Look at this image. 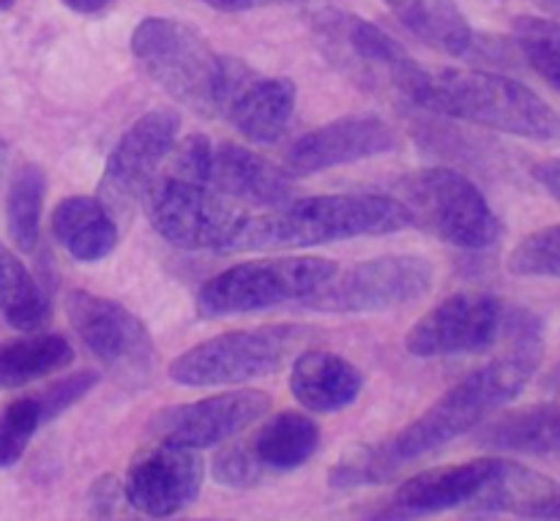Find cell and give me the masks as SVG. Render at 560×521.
I'll return each mask as SVG.
<instances>
[{
	"label": "cell",
	"instance_id": "6da1fadb",
	"mask_svg": "<svg viewBox=\"0 0 560 521\" xmlns=\"http://www.w3.org/2000/svg\"><path fill=\"white\" fill-rule=\"evenodd\" d=\"M498 344H503L498 358L463 377L413 424L383 442L388 459L397 467L468 435L525 391L545 355V325L534 311L506 306Z\"/></svg>",
	"mask_w": 560,
	"mask_h": 521
},
{
	"label": "cell",
	"instance_id": "7a4b0ae2",
	"mask_svg": "<svg viewBox=\"0 0 560 521\" xmlns=\"http://www.w3.org/2000/svg\"><path fill=\"white\" fill-rule=\"evenodd\" d=\"M211 153L202 134L175 142L142 200L151 227L178 249L230 251L249 216L211 186Z\"/></svg>",
	"mask_w": 560,
	"mask_h": 521
},
{
	"label": "cell",
	"instance_id": "3957f363",
	"mask_svg": "<svg viewBox=\"0 0 560 521\" xmlns=\"http://www.w3.org/2000/svg\"><path fill=\"white\" fill-rule=\"evenodd\" d=\"M410 227L397 197L388 194H317L295 197L282 208L246 216L230 251L310 249L337 240L392 235Z\"/></svg>",
	"mask_w": 560,
	"mask_h": 521
},
{
	"label": "cell",
	"instance_id": "277c9868",
	"mask_svg": "<svg viewBox=\"0 0 560 521\" xmlns=\"http://www.w3.org/2000/svg\"><path fill=\"white\" fill-rule=\"evenodd\" d=\"M416 107L523 140L550 142L560 134L556 109L523 82L481 69L427 74Z\"/></svg>",
	"mask_w": 560,
	"mask_h": 521
},
{
	"label": "cell",
	"instance_id": "5b68a950",
	"mask_svg": "<svg viewBox=\"0 0 560 521\" xmlns=\"http://www.w3.org/2000/svg\"><path fill=\"white\" fill-rule=\"evenodd\" d=\"M315 42L328 63L375 96L413 104L430 71L383 27L355 14L328 9L315 16Z\"/></svg>",
	"mask_w": 560,
	"mask_h": 521
},
{
	"label": "cell",
	"instance_id": "8992f818",
	"mask_svg": "<svg viewBox=\"0 0 560 521\" xmlns=\"http://www.w3.org/2000/svg\"><path fill=\"white\" fill-rule=\"evenodd\" d=\"M131 52L148 76L197 115H219L222 58L186 22L148 16L131 33Z\"/></svg>",
	"mask_w": 560,
	"mask_h": 521
},
{
	"label": "cell",
	"instance_id": "52a82bcc",
	"mask_svg": "<svg viewBox=\"0 0 560 521\" xmlns=\"http://www.w3.org/2000/svg\"><path fill=\"white\" fill-rule=\"evenodd\" d=\"M337 262L323 257H279L241 262L202 284L197 311L208 320L252 315L284 304H304L337 273Z\"/></svg>",
	"mask_w": 560,
	"mask_h": 521
},
{
	"label": "cell",
	"instance_id": "ba28073f",
	"mask_svg": "<svg viewBox=\"0 0 560 521\" xmlns=\"http://www.w3.org/2000/svg\"><path fill=\"white\" fill-rule=\"evenodd\" d=\"M397 200L408 211L410 227L424 229L457 249H487L501 238V218L479 186L448 167L408 175Z\"/></svg>",
	"mask_w": 560,
	"mask_h": 521
},
{
	"label": "cell",
	"instance_id": "9c48e42d",
	"mask_svg": "<svg viewBox=\"0 0 560 521\" xmlns=\"http://www.w3.org/2000/svg\"><path fill=\"white\" fill-rule=\"evenodd\" d=\"M301 325H262L228 331L195 344L170 364V380L184 388L241 386L273 375L304 344Z\"/></svg>",
	"mask_w": 560,
	"mask_h": 521
},
{
	"label": "cell",
	"instance_id": "30bf717a",
	"mask_svg": "<svg viewBox=\"0 0 560 521\" xmlns=\"http://www.w3.org/2000/svg\"><path fill=\"white\" fill-rule=\"evenodd\" d=\"M435 282V268L419 254H388L337 271L312 298L306 309L328 315H375L399 309L424 298Z\"/></svg>",
	"mask_w": 560,
	"mask_h": 521
},
{
	"label": "cell",
	"instance_id": "8fae6325",
	"mask_svg": "<svg viewBox=\"0 0 560 521\" xmlns=\"http://www.w3.org/2000/svg\"><path fill=\"white\" fill-rule=\"evenodd\" d=\"M178 115L170 109H156L137 118L113 147L96 197L113 213L115 222H126L142 205L159 169L178 142Z\"/></svg>",
	"mask_w": 560,
	"mask_h": 521
},
{
	"label": "cell",
	"instance_id": "7c38bea8",
	"mask_svg": "<svg viewBox=\"0 0 560 521\" xmlns=\"http://www.w3.org/2000/svg\"><path fill=\"white\" fill-rule=\"evenodd\" d=\"M71 328L88 350L124 382H137L151 375L156 347L145 322L131 315L118 300L74 289L66 298Z\"/></svg>",
	"mask_w": 560,
	"mask_h": 521
},
{
	"label": "cell",
	"instance_id": "4fadbf2b",
	"mask_svg": "<svg viewBox=\"0 0 560 521\" xmlns=\"http://www.w3.org/2000/svg\"><path fill=\"white\" fill-rule=\"evenodd\" d=\"M506 304L492 295L459 293L416 320L405 336V350L416 358L474 355L501 342Z\"/></svg>",
	"mask_w": 560,
	"mask_h": 521
},
{
	"label": "cell",
	"instance_id": "5bb4252c",
	"mask_svg": "<svg viewBox=\"0 0 560 521\" xmlns=\"http://www.w3.org/2000/svg\"><path fill=\"white\" fill-rule=\"evenodd\" d=\"M268 410H271V396L262 391L217 393V396L159 410L148 431L156 442L202 451L238 437L262 415H268Z\"/></svg>",
	"mask_w": 560,
	"mask_h": 521
},
{
	"label": "cell",
	"instance_id": "9a60e30c",
	"mask_svg": "<svg viewBox=\"0 0 560 521\" xmlns=\"http://www.w3.org/2000/svg\"><path fill=\"white\" fill-rule=\"evenodd\" d=\"M206 464L200 451L156 442L137 453L124 481V500L148 519H173L200 497Z\"/></svg>",
	"mask_w": 560,
	"mask_h": 521
},
{
	"label": "cell",
	"instance_id": "2e32d148",
	"mask_svg": "<svg viewBox=\"0 0 560 521\" xmlns=\"http://www.w3.org/2000/svg\"><path fill=\"white\" fill-rule=\"evenodd\" d=\"M293 109V80L260 76L241 60L222 58L219 115H224L238 134L257 145H271L288 131Z\"/></svg>",
	"mask_w": 560,
	"mask_h": 521
},
{
	"label": "cell",
	"instance_id": "e0dca14e",
	"mask_svg": "<svg viewBox=\"0 0 560 521\" xmlns=\"http://www.w3.org/2000/svg\"><path fill=\"white\" fill-rule=\"evenodd\" d=\"M399 145L397 131L375 115H348L299 137L288 151L290 175H315L383 156Z\"/></svg>",
	"mask_w": 560,
	"mask_h": 521
},
{
	"label": "cell",
	"instance_id": "ac0fdd59",
	"mask_svg": "<svg viewBox=\"0 0 560 521\" xmlns=\"http://www.w3.org/2000/svg\"><path fill=\"white\" fill-rule=\"evenodd\" d=\"M498 459H474L463 464H443L424 470L405 481L392 500L370 521H413L421 517L454 511V508L474 502L481 486L490 481Z\"/></svg>",
	"mask_w": 560,
	"mask_h": 521
},
{
	"label": "cell",
	"instance_id": "d6986e66",
	"mask_svg": "<svg viewBox=\"0 0 560 521\" xmlns=\"http://www.w3.org/2000/svg\"><path fill=\"white\" fill-rule=\"evenodd\" d=\"M211 186L238 208L273 211L295 200V183L288 169L235 142L213 147Z\"/></svg>",
	"mask_w": 560,
	"mask_h": 521
},
{
	"label": "cell",
	"instance_id": "ffe728a7",
	"mask_svg": "<svg viewBox=\"0 0 560 521\" xmlns=\"http://www.w3.org/2000/svg\"><path fill=\"white\" fill-rule=\"evenodd\" d=\"M474 506L481 513L560 521V484L528 464L498 459L490 481L481 486Z\"/></svg>",
	"mask_w": 560,
	"mask_h": 521
},
{
	"label": "cell",
	"instance_id": "44dd1931",
	"mask_svg": "<svg viewBox=\"0 0 560 521\" xmlns=\"http://www.w3.org/2000/svg\"><path fill=\"white\" fill-rule=\"evenodd\" d=\"M364 388V377L348 358L328 350L299 353L290 371V393L310 413H337L350 407Z\"/></svg>",
	"mask_w": 560,
	"mask_h": 521
},
{
	"label": "cell",
	"instance_id": "7402d4cb",
	"mask_svg": "<svg viewBox=\"0 0 560 521\" xmlns=\"http://www.w3.org/2000/svg\"><path fill=\"white\" fill-rule=\"evenodd\" d=\"M52 235L77 262H98L115 251L120 227L98 197L71 194L52 211Z\"/></svg>",
	"mask_w": 560,
	"mask_h": 521
},
{
	"label": "cell",
	"instance_id": "603a6c76",
	"mask_svg": "<svg viewBox=\"0 0 560 521\" xmlns=\"http://www.w3.org/2000/svg\"><path fill=\"white\" fill-rule=\"evenodd\" d=\"M485 448L520 457H560V404L512 410L481 429Z\"/></svg>",
	"mask_w": 560,
	"mask_h": 521
},
{
	"label": "cell",
	"instance_id": "cb8c5ba5",
	"mask_svg": "<svg viewBox=\"0 0 560 521\" xmlns=\"http://www.w3.org/2000/svg\"><path fill=\"white\" fill-rule=\"evenodd\" d=\"M405 31L443 55H465L474 47V31L454 0H386Z\"/></svg>",
	"mask_w": 560,
	"mask_h": 521
},
{
	"label": "cell",
	"instance_id": "d4e9b609",
	"mask_svg": "<svg viewBox=\"0 0 560 521\" xmlns=\"http://www.w3.org/2000/svg\"><path fill=\"white\" fill-rule=\"evenodd\" d=\"M317 446H320V429L315 421L299 410H282L260 426L249 448L262 470L288 473L310 462Z\"/></svg>",
	"mask_w": 560,
	"mask_h": 521
},
{
	"label": "cell",
	"instance_id": "484cf974",
	"mask_svg": "<svg viewBox=\"0 0 560 521\" xmlns=\"http://www.w3.org/2000/svg\"><path fill=\"white\" fill-rule=\"evenodd\" d=\"M74 350L58 333H33L16 342L0 344V391L31 386L52 371L66 369Z\"/></svg>",
	"mask_w": 560,
	"mask_h": 521
},
{
	"label": "cell",
	"instance_id": "4316f807",
	"mask_svg": "<svg viewBox=\"0 0 560 521\" xmlns=\"http://www.w3.org/2000/svg\"><path fill=\"white\" fill-rule=\"evenodd\" d=\"M0 315L22 333H38L52 320V306L25 265L3 249L0 260Z\"/></svg>",
	"mask_w": 560,
	"mask_h": 521
},
{
	"label": "cell",
	"instance_id": "83f0119b",
	"mask_svg": "<svg viewBox=\"0 0 560 521\" xmlns=\"http://www.w3.org/2000/svg\"><path fill=\"white\" fill-rule=\"evenodd\" d=\"M44 194H47V178L36 164H25L14 175L5 200V218H9V235L16 249H36L38 233H42Z\"/></svg>",
	"mask_w": 560,
	"mask_h": 521
},
{
	"label": "cell",
	"instance_id": "f1b7e54d",
	"mask_svg": "<svg viewBox=\"0 0 560 521\" xmlns=\"http://www.w3.org/2000/svg\"><path fill=\"white\" fill-rule=\"evenodd\" d=\"M514 47L528 60L530 69L560 93V22L545 16H517Z\"/></svg>",
	"mask_w": 560,
	"mask_h": 521
},
{
	"label": "cell",
	"instance_id": "f546056e",
	"mask_svg": "<svg viewBox=\"0 0 560 521\" xmlns=\"http://www.w3.org/2000/svg\"><path fill=\"white\" fill-rule=\"evenodd\" d=\"M397 470L383 442H372V446H355L342 453L328 473V481L337 489H359V486L386 484L392 475H397Z\"/></svg>",
	"mask_w": 560,
	"mask_h": 521
},
{
	"label": "cell",
	"instance_id": "4dcf8cb0",
	"mask_svg": "<svg viewBox=\"0 0 560 521\" xmlns=\"http://www.w3.org/2000/svg\"><path fill=\"white\" fill-rule=\"evenodd\" d=\"M509 271L528 279H560V224L536 229L509 254Z\"/></svg>",
	"mask_w": 560,
	"mask_h": 521
},
{
	"label": "cell",
	"instance_id": "1f68e13d",
	"mask_svg": "<svg viewBox=\"0 0 560 521\" xmlns=\"http://www.w3.org/2000/svg\"><path fill=\"white\" fill-rule=\"evenodd\" d=\"M38 426L44 424L38 418L33 396L16 399L0 413V467H11V464L20 462Z\"/></svg>",
	"mask_w": 560,
	"mask_h": 521
},
{
	"label": "cell",
	"instance_id": "d6a6232c",
	"mask_svg": "<svg viewBox=\"0 0 560 521\" xmlns=\"http://www.w3.org/2000/svg\"><path fill=\"white\" fill-rule=\"evenodd\" d=\"M96 386H98L96 371H77V375H69L63 377V380L52 382L49 388H44L42 393L33 396L42 424H49V421H55L58 415H63L66 410L74 407L77 402H82V399H85Z\"/></svg>",
	"mask_w": 560,
	"mask_h": 521
},
{
	"label": "cell",
	"instance_id": "836d02e7",
	"mask_svg": "<svg viewBox=\"0 0 560 521\" xmlns=\"http://www.w3.org/2000/svg\"><path fill=\"white\" fill-rule=\"evenodd\" d=\"M262 464L252 453L249 446H228L213 457V478L222 486H233V489H244V486H255L262 478Z\"/></svg>",
	"mask_w": 560,
	"mask_h": 521
},
{
	"label": "cell",
	"instance_id": "e575fe53",
	"mask_svg": "<svg viewBox=\"0 0 560 521\" xmlns=\"http://www.w3.org/2000/svg\"><path fill=\"white\" fill-rule=\"evenodd\" d=\"M93 495V511H96V517H93V521H120L118 517H115V495H118V486L113 484V478H102L96 484V492ZM151 521H167V519H151Z\"/></svg>",
	"mask_w": 560,
	"mask_h": 521
},
{
	"label": "cell",
	"instance_id": "d590c367",
	"mask_svg": "<svg viewBox=\"0 0 560 521\" xmlns=\"http://www.w3.org/2000/svg\"><path fill=\"white\" fill-rule=\"evenodd\" d=\"M534 178L545 186L547 194L560 202V158H547V162L536 164Z\"/></svg>",
	"mask_w": 560,
	"mask_h": 521
},
{
	"label": "cell",
	"instance_id": "8d00e7d4",
	"mask_svg": "<svg viewBox=\"0 0 560 521\" xmlns=\"http://www.w3.org/2000/svg\"><path fill=\"white\" fill-rule=\"evenodd\" d=\"M211 9L224 11V14H235V11H252V9H262V5H273V3H284V0H202Z\"/></svg>",
	"mask_w": 560,
	"mask_h": 521
},
{
	"label": "cell",
	"instance_id": "74e56055",
	"mask_svg": "<svg viewBox=\"0 0 560 521\" xmlns=\"http://www.w3.org/2000/svg\"><path fill=\"white\" fill-rule=\"evenodd\" d=\"M66 5H69L71 11H77V14H96V11L107 9L113 0H63Z\"/></svg>",
	"mask_w": 560,
	"mask_h": 521
},
{
	"label": "cell",
	"instance_id": "f35d334b",
	"mask_svg": "<svg viewBox=\"0 0 560 521\" xmlns=\"http://www.w3.org/2000/svg\"><path fill=\"white\" fill-rule=\"evenodd\" d=\"M534 3L539 5L541 11H547V14L560 16V0H534Z\"/></svg>",
	"mask_w": 560,
	"mask_h": 521
},
{
	"label": "cell",
	"instance_id": "ab89813d",
	"mask_svg": "<svg viewBox=\"0 0 560 521\" xmlns=\"http://www.w3.org/2000/svg\"><path fill=\"white\" fill-rule=\"evenodd\" d=\"M5 164H9V145L5 140H0V175L5 173Z\"/></svg>",
	"mask_w": 560,
	"mask_h": 521
},
{
	"label": "cell",
	"instance_id": "60d3db41",
	"mask_svg": "<svg viewBox=\"0 0 560 521\" xmlns=\"http://www.w3.org/2000/svg\"><path fill=\"white\" fill-rule=\"evenodd\" d=\"M14 5V0H0V11H9Z\"/></svg>",
	"mask_w": 560,
	"mask_h": 521
},
{
	"label": "cell",
	"instance_id": "b9f144b4",
	"mask_svg": "<svg viewBox=\"0 0 560 521\" xmlns=\"http://www.w3.org/2000/svg\"><path fill=\"white\" fill-rule=\"evenodd\" d=\"M465 521H490V519H485V517H476V519H465Z\"/></svg>",
	"mask_w": 560,
	"mask_h": 521
},
{
	"label": "cell",
	"instance_id": "7bdbcfd3",
	"mask_svg": "<svg viewBox=\"0 0 560 521\" xmlns=\"http://www.w3.org/2000/svg\"><path fill=\"white\" fill-rule=\"evenodd\" d=\"M284 3H301V0H284Z\"/></svg>",
	"mask_w": 560,
	"mask_h": 521
},
{
	"label": "cell",
	"instance_id": "ee69618b",
	"mask_svg": "<svg viewBox=\"0 0 560 521\" xmlns=\"http://www.w3.org/2000/svg\"><path fill=\"white\" fill-rule=\"evenodd\" d=\"M0 260H3V246H0Z\"/></svg>",
	"mask_w": 560,
	"mask_h": 521
}]
</instances>
